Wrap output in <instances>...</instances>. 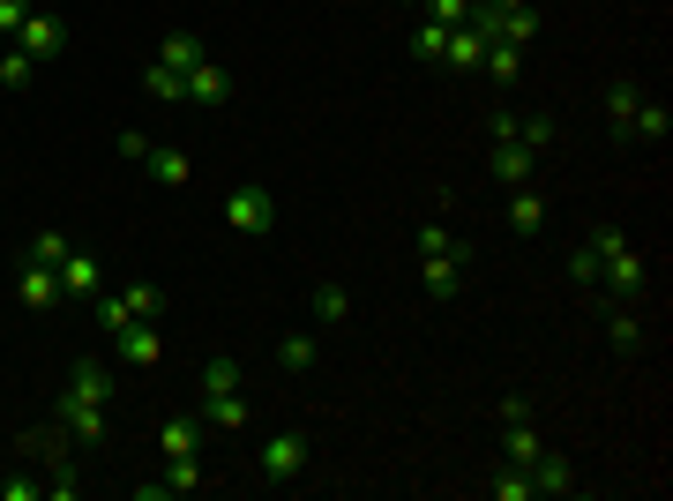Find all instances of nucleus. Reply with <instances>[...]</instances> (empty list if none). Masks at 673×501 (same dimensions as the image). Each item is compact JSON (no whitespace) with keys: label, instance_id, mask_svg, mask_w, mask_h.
Listing matches in <instances>:
<instances>
[{"label":"nucleus","instance_id":"obj_1","mask_svg":"<svg viewBox=\"0 0 673 501\" xmlns=\"http://www.w3.org/2000/svg\"><path fill=\"white\" fill-rule=\"evenodd\" d=\"M225 225H232L240 240H270V232H277V195H270L262 180H240V187L225 195Z\"/></svg>","mask_w":673,"mask_h":501},{"label":"nucleus","instance_id":"obj_2","mask_svg":"<svg viewBox=\"0 0 673 501\" xmlns=\"http://www.w3.org/2000/svg\"><path fill=\"white\" fill-rule=\"evenodd\" d=\"M643 285H651V270H643V254H636L629 240L598 254V293L606 299H643Z\"/></svg>","mask_w":673,"mask_h":501},{"label":"nucleus","instance_id":"obj_3","mask_svg":"<svg viewBox=\"0 0 673 501\" xmlns=\"http://www.w3.org/2000/svg\"><path fill=\"white\" fill-rule=\"evenodd\" d=\"M299 471H307V434H293V426L270 434V442H262V479H270V487H293Z\"/></svg>","mask_w":673,"mask_h":501},{"label":"nucleus","instance_id":"obj_4","mask_svg":"<svg viewBox=\"0 0 673 501\" xmlns=\"http://www.w3.org/2000/svg\"><path fill=\"white\" fill-rule=\"evenodd\" d=\"M53 419H60V434H76V442H98V434H105V405L83 397V389H60Z\"/></svg>","mask_w":673,"mask_h":501},{"label":"nucleus","instance_id":"obj_5","mask_svg":"<svg viewBox=\"0 0 673 501\" xmlns=\"http://www.w3.org/2000/svg\"><path fill=\"white\" fill-rule=\"evenodd\" d=\"M15 45H23L31 60H53V53L68 45V23H60V15H45V8H31V15H23V31H15Z\"/></svg>","mask_w":673,"mask_h":501},{"label":"nucleus","instance_id":"obj_6","mask_svg":"<svg viewBox=\"0 0 673 501\" xmlns=\"http://www.w3.org/2000/svg\"><path fill=\"white\" fill-rule=\"evenodd\" d=\"M60 293H68V299H98V293H105V270H98V254L68 248V262H60Z\"/></svg>","mask_w":673,"mask_h":501},{"label":"nucleus","instance_id":"obj_7","mask_svg":"<svg viewBox=\"0 0 673 501\" xmlns=\"http://www.w3.org/2000/svg\"><path fill=\"white\" fill-rule=\"evenodd\" d=\"M420 285L434 299H457L464 293V254H420Z\"/></svg>","mask_w":673,"mask_h":501},{"label":"nucleus","instance_id":"obj_8","mask_svg":"<svg viewBox=\"0 0 673 501\" xmlns=\"http://www.w3.org/2000/svg\"><path fill=\"white\" fill-rule=\"evenodd\" d=\"M225 98H232V76H225V68H217V60H195V68H187V105H225Z\"/></svg>","mask_w":673,"mask_h":501},{"label":"nucleus","instance_id":"obj_9","mask_svg":"<svg viewBox=\"0 0 673 501\" xmlns=\"http://www.w3.org/2000/svg\"><path fill=\"white\" fill-rule=\"evenodd\" d=\"M487 172H494V180H509V187H524V180L539 172V158H532L524 143H494V150H487Z\"/></svg>","mask_w":673,"mask_h":501},{"label":"nucleus","instance_id":"obj_10","mask_svg":"<svg viewBox=\"0 0 673 501\" xmlns=\"http://www.w3.org/2000/svg\"><path fill=\"white\" fill-rule=\"evenodd\" d=\"M113 344H121V360H127V367H158V352H166V344H158V322H127V330L113 337Z\"/></svg>","mask_w":673,"mask_h":501},{"label":"nucleus","instance_id":"obj_11","mask_svg":"<svg viewBox=\"0 0 673 501\" xmlns=\"http://www.w3.org/2000/svg\"><path fill=\"white\" fill-rule=\"evenodd\" d=\"M158 60H166V68H180V76H187L195 60H210V45H203V31H166V38H158Z\"/></svg>","mask_w":673,"mask_h":501},{"label":"nucleus","instance_id":"obj_12","mask_svg":"<svg viewBox=\"0 0 673 501\" xmlns=\"http://www.w3.org/2000/svg\"><path fill=\"white\" fill-rule=\"evenodd\" d=\"M532 487H539V494H577V464L539 449V457H532Z\"/></svg>","mask_w":673,"mask_h":501},{"label":"nucleus","instance_id":"obj_13","mask_svg":"<svg viewBox=\"0 0 673 501\" xmlns=\"http://www.w3.org/2000/svg\"><path fill=\"white\" fill-rule=\"evenodd\" d=\"M15 299H23V307H53V299H60V270H45V262H23V277H15Z\"/></svg>","mask_w":673,"mask_h":501},{"label":"nucleus","instance_id":"obj_14","mask_svg":"<svg viewBox=\"0 0 673 501\" xmlns=\"http://www.w3.org/2000/svg\"><path fill=\"white\" fill-rule=\"evenodd\" d=\"M487 494L494 501H539V487H532V464H494V479H487Z\"/></svg>","mask_w":673,"mask_h":501},{"label":"nucleus","instance_id":"obj_15","mask_svg":"<svg viewBox=\"0 0 673 501\" xmlns=\"http://www.w3.org/2000/svg\"><path fill=\"white\" fill-rule=\"evenodd\" d=\"M315 360H322V344H315V330H285V337H277V367H285V375H307Z\"/></svg>","mask_w":673,"mask_h":501},{"label":"nucleus","instance_id":"obj_16","mask_svg":"<svg viewBox=\"0 0 673 501\" xmlns=\"http://www.w3.org/2000/svg\"><path fill=\"white\" fill-rule=\"evenodd\" d=\"M158 449H166V457H203V419H166V426H158Z\"/></svg>","mask_w":673,"mask_h":501},{"label":"nucleus","instance_id":"obj_17","mask_svg":"<svg viewBox=\"0 0 673 501\" xmlns=\"http://www.w3.org/2000/svg\"><path fill=\"white\" fill-rule=\"evenodd\" d=\"M479 53H487V38H479L471 23H449V45H442V68H479Z\"/></svg>","mask_w":673,"mask_h":501},{"label":"nucleus","instance_id":"obj_18","mask_svg":"<svg viewBox=\"0 0 673 501\" xmlns=\"http://www.w3.org/2000/svg\"><path fill=\"white\" fill-rule=\"evenodd\" d=\"M142 166H150L158 187H187V180H195V158H187V150H150Z\"/></svg>","mask_w":673,"mask_h":501},{"label":"nucleus","instance_id":"obj_19","mask_svg":"<svg viewBox=\"0 0 673 501\" xmlns=\"http://www.w3.org/2000/svg\"><path fill=\"white\" fill-rule=\"evenodd\" d=\"M479 68H487L494 83H516V76H524V45L494 38V45H487V53H479Z\"/></svg>","mask_w":673,"mask_h":501},{"label":"nucleus","instance_id":"obj_20","mask_svg":"<svg viewBox=\"0 0 673 501\" xmlns=\"http://www.w3.org/2000/svg\"><path fill=\"white\" fill-rule=\"evenodd\" d=\"M203 426H248V389H225V397H203Z\"/></svg>","mask_w":673,"mask_h":501},{"label":"nucleus","instance_id":"obj_21","mask_svg":"<svg viewBox=\"0 0 673 501\" xmlns=\"http://www.w3.org/2000/svg\"><path fill=\"white\" fill-rule=\"evenodd\" d=\"M166 494H195V487H210V471H203V457H166Z\"/></svg>","mask_w":673,"mask_h":501},{"label":"nucleus","instance_id":"obj_22","mask_svg":"<svg viewBox=\"0 0 673 501\" xmlns=\"http://www.w3.org/2000/svg\"><path fill=\"white\" fill-rule=\"evenodd\" d=\"M142 90H150L158 105H180V98H187V76L166 68V60H150V68H142Z\"/></svg>","mask_w":673,"mask_h":501},{"label":"nucleus","instance_id":"obj_23","mask_svg":"<svg viewBox=\"0 0 673 501\" xmlns=\"http://www.w3.org/2000/svg\"><path fill=\"white\" fill-rule=\"evenodd\" d=\"M636 105H643V90H636V83H614V90H606V127H614V135H629Z\"/></svg>","mask_w":673,"mask_h":501},{"label":"nucleus","instance_id":"obj_24","mask_svg":"<svg viewBox=\"0 0 673 501\" xmlns=\"http://www.w3.org/2000/svg\"><path fill=\"white\" fill-rule=\"evenodd\" d=\"M68 389H83V397H98V405H113V375H105L98 360H76V375H68Z\"/></svg>","mask_w":673,"mask_h":501},{"label":"nucleus","instance_id":"obj_25","mask_svg":"<svg viewBox=\"0 0 673 501\" xmlns=\"http://www.w3.org/2000/svg\"><path fill=\"white\" fill-rule=\"evenodd\" d=\"M509 225H516V232H547V203H539L532 187H516V203H509Z\"/></svg>","mask_w":673,"mask_h":501},{"label":"nucleus","instance_id":"obj_26","mask_svg":"<svg viewBox=\"0 0 673 501\" xmlns=\"http://www.w3.org/2000/svg\"><path fill=\"white\" fill-rule=\"evenodd\" d=\"M127 307H135V322H158V315H166V285L135 277V285H127Z\"/></svg>","mask_w":673,"mask_h":501},{"label":"nucleus","instance_id":"obj_27","mask_svg":"<svg viewBox=\"0 0 673 501\" xmlns=\"http://www.w3.org/2000/svg\"><path fill=\"white\" fill-rule=\"evenodd\" d=\"M666 105H659V98H643V105H636V121H629V135H643V143H666Z\"/></svg>","mask_w":673,"mask_h":501},{"label":"nucleus","instance_id":"obj_28","mask_svg":"<svg viewBox=\"0 0 673 501\" xmlns=\"http://www.w3.org/2000/svg\"><path fill=\"white\" fill-rule=\"evenodd\" d=\"M554 135H561V127H554L547 113H524V121H516V143H524L532 158H539V150H554Z\"/></svg>","mask_w":673,"mask_h":501},{"label":"nucleus","instance_id":"obj_29","mask_svg":"<svg viewBox=\"0 0 673 501\" xmlns=\"http://www.w3.org/2000/svg\"><path fill=\"white\" fill-rule=\"evenodd\" d=\"M307 307H315V322H344V315H352V293H344V285H315Z\"/></svg>","mask_w":673,"mask_h":501},{"label":"nucleus","instance_id":"obj_30","mask_svg":"<svg viewBox=\"0 0 673 501\" xmlns=\"http://www.w3.org/2000/svg\"><path fill=\"white\" fill-rule=\"evenodd\" d=\"M225 389H240V360H203V397H225Z\"/></svg>","mask_w":673,"mask_h":501},{"label":"nucleus","instance_id":"obj_31","mask_svg":"<svg viewBox=\"0 0 673 501\" xmlns=\"http://www.w3.org/2000/svg\"><path fill=\"white\" fill-rule=\"evenodd\" d=\"M127 322H135V307H127V293H98V330H105V337H121Z\"/></svg>","mask_w":673,"mask_h":501},{"label":"nucleus","instance_id":"obj_32","mask_svg":"<svg viewBox=\"0 0 673 501\" xmlns=\"http://www.w3.org/2000/svg\"><path fill=\"white\" fill-rule=\"evenodd\" d=\"M420 254H464L471 262V240H457L449 225H420Z\"/></svg>","mask_w":673,"mask_h":501},{"label":"nucleus","instance_id":"obj_33","mask_svg":"<svg viewBox=\"0 0 673 501\" xmlns=\"http://www.w3.org/2000/svg\"><path fill=\"white\" fill-rule=\"evenodd\" d=\"M31 68H38V60H31L23 45H8V53H0V83H8V90H31Z\"/></svg>","mask_w":673,"mask_h":501},{"label":"nucleus","instance_id":"obj_34","mask_svg":"<svg viewBox=\"0 0 673 501\" xmlns=\"http://www.w3.org/2000/svg\"><path fill=\"white\" fill-rule=\"evenodd\" d=\"M442 45H449V23L420 15V31H412V53H420V60H442Z\"/></svg>","mask_w":673,"mask_h":501},{"label":"nucleus","instance_id":"obj_35","mask_svg":"<svg viewBox=\"0 0 673 501\" xmlns=\"http://www.w3.org/2000/svg\"><path fill=\"white\" fill-rule=\"evenodd\" d=\"M606 344H614V352H643V330H636V315H629V307H621V315L606 322Z\"/></svg>","mask_w":673,"mask_h":501},{"label":"nucleus","instance_id":"obj_36","mask_svg":"<svg viewBox=\"0 0 673 501\" xmlns=\"http://www.w3.org/2000/svg\"><path fill=\"white\" fill-rule=\"evenodd\" d=\"M31 262L60 270V262H68V240H60V232H31Z\"/></svg>","mask_w":673,"mask_h":501},{"label":"nucleus","instance_id":"obj_37","mask_svg":"<svg viewBox=\"0 0 673 501\" xmlns=\"http://www.w3.org/2000/svg\"><path fill=\"white\" fill-rule=\"evenodd\" d=\"M569 277H577V285H598V248H591V240L569 248Z\"/></svg>","mask_w":673,"mask_h":501},{"label":"nucleus","instance_id":"obj_38","mask_svg":"<svg viewBox=\"0 0 673 501\" xmlns=\"http://www.w3.org/2000/svg\"><path fill=\"white\" fill-rule=\"evenodd\" d=\"M516 121H524L516 105H494V113H487V135H494V143H516Z\"/></svg>","mask_w":673,"mask_h":501},{"label":"nucleus","instance_id":"obj_39","mask_svg":"<svg viewBox=\"0 0 673 501\" xmlns=\"http://www.w3.org/2000/svg\"><path fill=\"white\" fill-rule=\"evenodd\" d=\"M0 501H45V479H0Z\"/></svg>","mask_w":673,"mask_h":501},{"label":"nucleus","instance_id":"obj_40","mask_svg":"<svg viewBox=\"0 0 673 501\" xmlns=\"http://www.w3.org/2000/svg\"><path fill=\"white\" fill-rule=\"evenodd\" d=\"M23 15H31V0H0V38H15V31H23Z\"/></svg>","mask_w":673,"mask_h":501},{"label":"nucleus","instance_id":"obj_41","mask_svg":"<svg viewBox=\"0 0 673 501\" xmlns=\"http://www.w3.org/2000/svg\"><path fill=\"white\" fill-rule=\"evenodd\" d=\"M121 158H135V166H142V158H150V135H135V127H121Z\"/></svg>","mask_w":673,"mask_h":501},{"label":"nucleus","instance_id":"obj_42","mask_svg":"<svg viewBox=\"0 0 673 501\" xmlns=\"http://www.w3.org/2000/svg\"><path fill=\"white\" fill-rule=\"evenodd\" d=\"M487 8H502V15H516V8H532V0H487Z\"/></svg>","mask_w":673,"mask_h":501},{"label":"nucleus","instance_id":"obj_43","mask_svg":"<svg viewBox=\"0 0 673 501\" xmlns=\"http://www.w3.org/2000/svg\"><path fill=\"white\" fill-rule=\"evenodd\" d=\"M471 8H479V0H471Z\"/></svg>","mask_w":673,"mask_h":501}]
</instances>
